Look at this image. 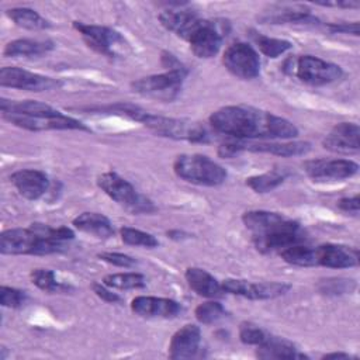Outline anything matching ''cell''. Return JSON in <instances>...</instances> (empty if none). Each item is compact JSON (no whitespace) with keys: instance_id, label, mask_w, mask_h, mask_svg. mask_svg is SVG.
I'll list each match as a JSON object with an SVG mask.
<instances>
[{"instance_id":"6da1fadb","label":"cell","mask_w":360,"mask_h":360,"mask_svg":"<svg viewBox=\"0 0 360 360\" xmlns=\"http://www.w3.org/2000/svg\"><path fill=\"white\" fill-rule=\"evenodd\" d=\"M211 127L236 139H290L298 135L295 124L248 105H226L210 115Z\"/></svg>"},{"instance_id":"7a4b0ae2","label":"cell","mask_w":360,"mask_h":360,"mask_svg":"<svg viewBox=\"0 0 360 360\" xmlns=\"http://www.w3.org/2000/svg\"><path fill=\"white\" fill-rule=\"evenodd\" d=\"M75 233L68 226H49L32 224L30 228L7 229L0 236V252L3 255H52L68 249V242Z\"/></svg>"},{"instance_id":"3957f363","label":"cell","mask_w":360,"mask_h":360,"mask_svg":"<svg viewBox=\"0 0 360 360\" xmlns=\"http://www.w3.org/2000/svg\"><path fill=\"white\" fill-rule=\"evenodd\" d=\"M245 226L252 232V242L262 253L283 250L304 240L300 224L278 212L253 210L242 215Z\"/></svg>"},{"instance_id":"277c9868","label":"cell","mask_w":360,"mask_h":360,"mask_svg":"<svg viewBox=\"0 0 360 360\" xmlns=\"http://www.w3.org/2000/svg\"><path fill=\"white\" fill-rule=\"evenodd\" d=\"M97 111L125 115L134 121L141 122L142 125H145L146 128H149L159 136L172 138V139H184L188 142H207L208 141V132L198 122L150 114L136 105L115 104V105L98 108Z\"/></svg>"},{"instance_id":"5b68a950","label":"cell","mask_w":360,"mask_h":360,"mask_svg":"<svg viewBox=\"0 0 360 360\" xmlns=\"http://www.w3.org/2000/svg\"><path fill=\"white\" fill-rule=\"evenodd\" d=\"M173 170L181 180L207 187L219 186L228 177L226 170L221 165L200 153L179 155L174 159Z\"/></svg>"},{"instance_id":"8992f818","label":"cell","mask_w":360,"mask_h":360,"mask_svg":"<svg viewBox=\"0 0 360 360\" xmlns=\"http://www.w3.org/2000/svg\"><path fill=\"white\" fill-rule=\"evenodd\" d=\"M97 186L118 205L131 214H150L156 211L153 202L139 194L136 188L115 172H105L97 177Z\"/></svg>"},{"instance_id":"52a82bcc","label":"cell","mask_w":360,"mask_h":360,"mask_svg":"<svg viewBox=\"0 0 360 360\" xmlns=\"http://www.w3.org/2000/svg\"><path fill=\"white\" fill-rule=\"evenodd\" d=\"M187 73L188 72L184 66L177 69H167L165 73L141 77L132 82L131 87L135 93L143 97L169 103L177 98L180 94Z\"/></svg>"},{"instance_id":"ba28073f","label":"cell","mask_w":360,"mask_h":360,"mask_svg":"<svg viewBox=\"0 0 360 360\" xmlns=\"http://www.w3.org/2000/svg\"><path fill=\"white\" fill-rule=\"evenodd\" d=\"M73 28L80 34L90 49L105 58H121L125 49H128V44L122 35L110 27L73 21Z\"/></svg>"},{"instance_id":"9c48e42d","label":"cell","mask_w":360,"mask_h":360,"mask_svg":"<svg viewBox=\"0 0 360 360\" xmlns=\"http://www.w3.org/2000/svg\"><path fill=\"white\" fill-rule=\"evenodd\" d=\"M243 150L249 152H259V153H270L281 158H290V156H301L311 150L309 142L302 141H294V142H252V141H229L218 148V155L221 158H233L239 155Z\"/></svg>"},{"instance_id":"30bf717a","label":"cell","mask_w":360,"mask_h":360,"mask_svg":"<svg viewBox=\"0 0 360 360\" xmlns=\"http://www.w3.org/2000/svg\"><path fill=\"white\" fill-rule=\"evenodd\" d=\"M290 72L297 76L302 83L311 86H323L339 80L343 70L339 65L323 60L318 56L302 55L295 60H291Z\"/></svg>"},{"instance_id":"8fae6325","label":"cell","mask_w":360,"mask_h":360,"mask_svg":"<svg viewBox=\"0 0 360 360\" xmlns=\"http://www.w3.org/2000/svg\"><path fill=\"white\" fill-rule=\"evenodd\" d=\"M225 32L226 30L222 22L201 18L186 41L190 44V49L197 58L210 59L219 52L224 35H226Z\"/></svg>"},{"instance_id":"7c38bea8","label":"cell","mask_w":360,"mask_h":360,"mask_svg":"<svg viewBox=\"0 0 360 360\" xmlns=\"http://www.w3.org/2000/svg\"><path fill=\"white\" fill-rule=\"evenodd\" d=\"M222 63L229 73L242 80H252L260 73L259 55L246 42L229 45L222 55Z\"/></svg>"},{"instance_id":"4fadbf2b","label":"cell","mask_w":360,"mask_h":360,"mask_svg":"<svg viewBox=\"0 0 360 360\" xmlns=\"http://www.w3.org/2000/svg\"><path fill=\"white\" fill-rule=\"evenodd\" d=\"M224 292L245 297L249 300H273L290 291L291 285L280 281L252 283L240 278H226L221 283Z\"/></svg>"},{"instance_id":"5bb4252c","label":"cell","mask_w":360,"mask_h":360,"mask_svg":"<svg viewBox=\"0 0 360 360\" xmlns=\"http://www.w3.org/2000/svg\"><path fill=\"white\" fill-rule=\"evenodd\" d=\"M0 84L3 87L27 91H48L60 87L62 83L53 77L38 75L21 68L6 66L0 70Z\"/></svg>"},{"instance_id":"9a60e30c","label":"cell","mask_w":360,"mask_h":360,"mask_svg":"<svg viewBox=\"0 0 360 360\" xmlns=\"http://www.w3.org/2000/svg\"><path fill=\"white\" fill-rule=\"evenodd\" d=\"M3 118L15 127L28 131H49V129H76V131H90L82 121L59 114L53 117L46 115H21V114H3Z\"/></svg>"},{"instance_id":"2e32d148","label":"cell","mask_w":360,"mask_h":360,"mask_svg":"<svg viewBox=\"0 0 360 360\" xmlns=\"http://www.w3.org/2000/svg\"><path fill=\"white\" fill-rule=\"evenodd\" d=\"M305 172L314 181H342L359 172V165L350 159H315L305 163Z\"/></svg>"},{"instance_id":"e0dca14e","label":"cell","mask_w":360,"mask_h":360,"mask_svg":"<svg viewBox=\"0 0 360 360\" xmlns=\"http://www.w3.org/2000/svg\"><path fill=\"white\" fill-rule=\"evenodd\" d=\"M131 311L141 318L172 319L180 315L183 308L177 301L170 298L138 295L131 301Z\"/></svg>"},{"instance_id":"ac0fdd59","label":"cell","mask_w":360,"mask_h":360,"mask_svg":"<svg viewBox=\"0 0 360 360\" xmlns=\"http://www.w3.org/2000/svg\"><path fill=\"white\" fill-rule=\"evenodd\" d=\"M315 266L329 269H349L359 264V250L339 243H325L314 248Z\"/></svg>"},{"instance_id":"d6986e66","label":"cell","mask_w":360,"mask_h":360,"mask_svg":"<svg viewBox=\"0 0 360 360\" xmlns=\"http://www.w3.org/2000/svg\"><path fill=\"white\" fill-rule=\"evenodd\" d=\"M322 145L335 153H357L360 149V128L356 122H339L325 136Z\"/></svg>"},{"instance_id":"ffe728a7","label":"cell","mask_w":360,"mask_h":360,"mask_svg":"<svg viewBox=\"0 0 360 360\" xmlns=\"http://www.w3.org/2000/svg\"><path fill=\"white\" fill-rule=\"evenodd\" d=\"M201 343V330L194 323L181 326L170 339L169 357L173 360L191 359L198 353Z\"/></svg>"},{"instance_id":"44dd1931","label":"cell","mask_w":360,"mask_h":360,"mask_svg":"<svg viewBox=\"0 0 360 360\" xmlns=\"http://www.w3.org/2000/svg\"><path fill=\"white\" fill-rule=\"evenodd\" d=\"M11 183L17 188V191L27 200H38L41 198L49 188L48 176L35 169H21L14 172L10 176Z\"/></svg>"},{"instance_id":"7402d4cb","label":"cell","mask_w":360,"mask_h":360,"mask_svg":"<svg viewBox=\"0 0 360 360\" xmlns=\"http://www.w3.org/2000/svg\"><path fill=\"white\" fill-rule=\"evenodd\" d=\"M201 18L191 10H165L159 14L160 24L167 30L186 39Z\"/></svg>"},{"instance_id":"603a6c76","label":"cell","mask_w":360,"mask_h":360,"mask_svg":"<svg viewBox=\"0 0 360 360\" xmlns=\"http://www.w3.org/2000/svg\"><path fill=\"white\" fill-rule=\"evenodd\" d=\"M184 277L188 287L201 297L218 298L224 294L221 283L204 269L188 267L184 273Z\"/></svg>"},{"instance_id":"cb8c5ba5","label":"cell","mask_w":360,"mask_h":360,"mask_svg":"<svg viewBox=\"0 0 360 360\" xmlns=\"http://www.w3.org/2000/svg\"><path fill=\"white\" fill-rule=\"evenodd\" d=\"M256 356L263 360H281V359H308L307 354L298 352V349L288 340L274 336H267V339L257 346Z\"/></svg>"},{"instance_id":"d4e9b609","label":"cell","mask_w":360,"mask_h":360,"mask_svg":"<svg viewBox=\"0 0 360 360\" xmlns=\"http://www.w3.org/2000/svg\"><path fill=\"white\" fill-rule=\"evenodd\" d=\"M262 22L270 24H302L318 25L319 20L304 7H281L259 17Z\"/></svg>"},{"instance_id":"484cf974","label":"cell","mask_w":360,"mask_h":360,"mask_svg":"<svg viewBox=\"0 0 360 360\" xmlns=\"http://www.w3.org/2000/svg\"><path fill=\"white\" fill-rule=\"evenodd\" d=\"M73 226L98 239H108L114 235L111 221L100 212H82L73 219Z\"/></svg>"},{"instance_id":"4316f807","label":"cell","mask_w":360,"mask_h":360,"mask_svg":"<svg viewBox=\"0 0 360 360\" xmlns=\"http://www.w3.org/2000/svg\"><path fill=\"white\" fill-rule=\"evenodd\" d=\"M52 41L37 39H14L4 46V56L7 58H38L53 49Z\"/></svg>"},{"instance_id":"83f0119b","label":"cell","mask_w":360,"mask_h":360,"mask_svg":"<svg viewBox=\"0 0 360 360\" xmlns=\"http://www.w3.org/2000/svg\"><path fill=\"white\" fill-rule=\"evenodd\" d=\"M6 15L18 27L25 30H46L51 22L39 13L28 7H14L6 11Z\"/></svg>"},{"instance_id":"f1b7e54d","label":"cell","mask_w":360,"mask_h":360,"mask_svg":"<svg viewBox=\"0 0 360 360\" xmlns=\"http://www.w3.org/2000/svg\"><path fill=\"white\" fill-rule=\"evenodd\" d=\"M249 35L252 38V41L256 44V46L259 48V51L269 56V58H278L280 55L285 53L287 51L291 49L292 44L290 41L285 39H280V38H271V37H266L255 30H249Z\"/></svg>"},{"instance_id":"f546056e","label":"cell","mask_w":360,"mask_h":360,"mask_svg":"<svg viewBox=\"0 0 360 360\" xmlns=\"http://www.w3.org/2000/svg\"><path fill=\"white\" fill-rule=\"evenodd\" d=\"M281 259L292 266L298 267H314L315 266V255L314 248L305 246L301 243L291 245L283 250H280Z\"/></svg>"},{"instance_id":"4dcf8cb0","label":"cell","mask_w":360,"mask_h":360,"mask_svg":"<svg viewBox=\"0 0 360 360\" xmlns=\"http://www.w3.org/2000/svg\"><path fill=\"white\" fill-rule=\"evenodd\" d=\"M103 283L110 288H118V290H138L146 285L145 277L141 273H135V271L107 274L103 278Z\"/></svg>"},{"instance_id":"1f68e13d","label":"cell","mask_w":360,"mask_h":360,"mask_svg":"<svg viewBox=\"0 0 360 360\" xmlns=\"http://www.w3.org/2000/svg\"><path fill=\"white\" fill-rule=\"evenodd\" d=\"M30 278L34 285H37L39 290L45 292L53 294V292H65L70 290L69 285L59 283L55 277V273L48 269H34L30 273Z\"/></svg>"},{"instance_id":"d6a6232c","label":"cell","mask_w":360,"mask_h":360,"mask_svg":"<svg viewBox=\"0 0 360 360\" xmlns=\"http://www.w3.org/2000/svg\"><path fill=\"white\" fill-rule=\"evenodd\" d=\"M120 235L124 243L131 246H142L146 249H153L159 245V240L149 232H143L136 228L122 226L120 229Z\"/></svg>"},{"instance_id":"836d02e7","label":"cell","mask_w":360,"mask_h":360,"mask_svg":"<svg viewBox=\"0 0 360 360\" xmlns=\"http://www.w3.org/2000/svg\"><path fill=\"white\" fill-rule=\"evenodd\" d=\"M284 181V176L278 172H267L257 176L246 179V186H249L256 193H269L277 188Z\"/></svg>"},{"instance_id":"e575fe53","label":"cell","mask_w":360,"mask_h":360,"mask_svg":"<svg viewBox=\"0 0 360 360\" xmlns=\"http://www.w3.org/2000/svg\"><path fill=\"white\" fill-rule=\"evenodd\" d=\"M194 315L200 323L210 325L224 318L226 315V311L218 301H207L195 308Z\"/></svg>"},{"instance_id":"d590c367","label":"cell","mask_w":360,"mask_h":360,"mask_svg":"<svg viewBox=\"0 0 360 360\" xmlns=\"http://www.w3.org/2000/svg\"><path fill=\"white\" fill-rule=\"evenodd\" d=\"M267 333L257 325L252 322H242L239 326V339L245 345L259 346L267 339Z\"/></svg>"},{"instance_id":"8d00e7d4","label":"cell","mask_w":360,"mask_h":360,"mask_svg":"<svg viewBox=\"0 0 360 360\" xmlns=\"http://www.w3.org/2000/svg\"><path fill=\"white\" fill-rule=\"evenodd\" d=\"M28 300V295L25 291L1 285L0 287V304L7 308H21Z\"/></svg>"},{"instance_id":"74e56055","label":"cell","mask_w":360,"mask_h":360,"mask_svg":"<svg viewBox=\"0 0 360 360\" xmlns=\"http://www.w3.org/2000/svg\"><path fill=\"white\" fill-rule=\"evenodd\" d=\"M356 287V283L353 280H345V278H328L319 284V290L323 294H343L350 292Z\"/></svg>"},{"instance_id":"f35d334b","label":"cell","mask_w":360,"mask_h":360,"mask_svg":"<svg viewBox=\"0 0 360 360\" xmlns=\"http://www.w3.org/2000/svg\"><path fill=\"white\" fill-rule=\"evenodd\" d=\"M98 257L112 266L117 267H124V269H131L136 266V260L125 253H118V252H103L98 253Z\"/></svg>"},{"instance_id":"ab89813d","label":"cell","mask_w":360,"mask_h":360,"mask_svg":"<svg viewBox=\"0 0 360 360\" xmlns=\"http://www.w3.org/2000/svg\"><path fill=\"white\" fill-rule=\"evenodd\" d=\"M91 288H93V291L96 292V295H97L98 298H101L103 301H105V302L117 304V302L121 301L120 295L115 294V292H112V291L110 290V287L105 285L104 283H93V284H91Z\"/></svg>"},{"instance_id":"60d3db41","label":"cell","mask_w":360,"mask_h":360,"mask_svg":"<svg viewBox=\"0 0 360 360\" xmlns=\"http://www.w3.org/2000/svg\"><path fill=\"white\" fill-rule=\"evenodd\" d=\"M332 34H353L359 35V22H330L326 25Z\"/></svg>"},{"instance_id":"b9f144b4","label":"cell","mask_w":360,"mask_h":360,"mask_svg":"<svg viewBox=\"0 0 360 360\" xmlns=\"http://www.w3.org/2000/svg\"><path fill=\"white\" fill-rule=\"evenodd\" d=\"M338 207H339L342 211H345V212L357 215V214H359V210H360V200H359V195L340 198V200L338 201Z\"/></svg>"},{"instance_id":"7bdbcfd3","label":"cell","mask_w":360,"mask_h":360,"mask_svg":"<svg viewBox=\"0 0 360 360\" xmlns=\"http://www.w3.org/2000/svg\"><path fill=\"white\" fill-rule=\"evenodd\" d=\"M318 6H326V7H343V8H356L360 6L359 1H316Z\"/></svg>"},{"instance_id":"ee69618b","label":"cell","mask_w":360,"mask_h":360,"mask_svg":"<svg viewBox=\"0 0 360 360\" xmlns=\"http://www.w3.org/2000/svg\"><path fill=\"white\" fill-rule=\"evenodd\" d=\"M167 235L172 238V239H183V238H186V236H188L187 233H184V232H180V231H169L167 232Z\"/></svg>"},{"instance_id":"f6af8a7d","label":"cell","mask_w":360,"mask_h":360,"mask_svg":"<svg viewBox=\"0 0 360 360\" xmlns=\"http://www.w3.org/2000/svg\"><path fill=\"white\" fill-rule=\"evenodd\" d=\"M347 357H350V354L347 353H329L323 356V359H347Z\"/></svg>"}]
</instances>
